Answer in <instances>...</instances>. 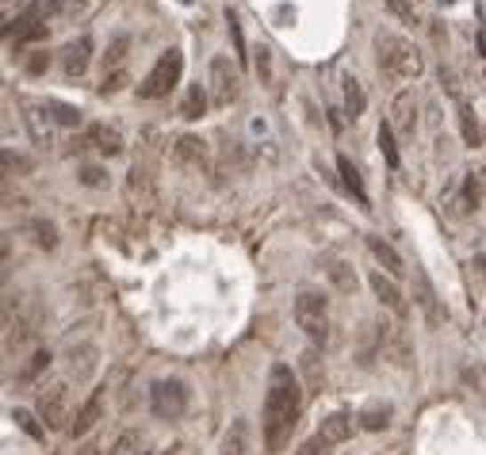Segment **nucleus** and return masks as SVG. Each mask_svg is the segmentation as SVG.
Returning <instances> with one entry per match:
<instances>
[{
	"mask_svg": "<svg viewBox=\"0 0 486 455\" xmlns=\"http://www.w3.org/2000/svg\"><path fill=\"white\" fill-rule=\"evenodd\" d=\"M299 413H303V387L296 371L288 363H276L268 371V395H264V417H261V428H264V448L268 451H284L291 433L299 425Z\"/></svg>",
	"mask_w": 486,
	"mask_h": 455,
	"instance_id": "1",
	"label": "nucleus"
},
{
	"mask_svg": "<svg viewBox=\"0 0 486 455\" xmlns=\"http://www.w3.org/2000/svg\"><path fill=\"white\" fill-rule=\"evenodd\" d=\"M376 58H379V69L391 73L394 81H417L425 61H421L417 46L402 35H391V31H379L376 35Z\"/></svg>",
	"mask_w": 486,
	"mask_h": 455,
	"instance_id": "2",
	"label": "nucleus"
},
{
	"mask_svg": "<svg viewBox=\"0 0 486 455\" xmlns=\"http://www.w3.org/2000/svg\"><path fill=\"white\" fill-rule=\"evenodd\" d=\"M181 73H184V54L176 46H169L165 54L153 61V69L142 77V84H138V96L142 100H161L169 96L176 84H181Z\"/></svg>",
	"mask_w": 486,
	"mask_h": 455,
	"instance_id": "3",
	"label": "nucleus"
},
{
	"mask_svg": "<svg viewBox=\"0 0 486 455\" xmlns=\"http://www.w3.org/2000/svg\"><path fill=\"white\" fill-rule=\"evenodd\" d=\"M296 322H299V330L314 340V345H326V340H329V307H326L322 295H314V291H299Z\"/></svg>",
	"mask_w": 486,
	"mask_h": 455,
	"instance_id": "4",
	"label": "nucleus"
},
{
	"mask_svg": "<svg viewBox=\"0 0 486 455\" xmlns=\"http://www.w3.org/2000/svg\"><path fill=\"white\" fill-rule=\"evenodd\" d=\"M188 402H191V390H188L184 379H161V383H153V390H150V410L158 417H165V421L184 417Z\"/></svg>",
	"mask_w": 486,
	"mask_h": 455,
	"instance_id": "5",
	"label": "nucleus"
},
{
	"mask_svg": "<svg viewBox=\"0 0 486 455\" xmlns=\"http://www.w3.org/2000/svg\"><path fill=\"white\" fill-rule=\"evenodd\" d=\"M238 96H241V66L219 54L211 61V100L219 108H230Z\"/></svg>",
	"mask_w": 486,
	"mask_h": 455,
	"instance_id": "6",
	"label": "nucleus"
},
{
	"mask_svg": "<svg viewBox=\"0 0 486 455\" xmlns=\"http://www.w3.org/2000/svg\"><path fill=\"white\" fill-rule=\"evenodd\" d=\"M38 421L46 428H66L69 425V390L66 383H50L38 390Z\"/></svg>",
	"mask_w": 486,
	"mask_h": 455,
	"instance_id": "7",
	"label": "nucleus"
},
{
	"mask_svg": "<svg viewBox=\"0 0 486 455\" xmlns=\"http://www.w3.org/2000/svg\"><path fill=\"white\" fill-rule=\"evenodd\" d=\"M414 307L425 314V322L437 330V325H444L449 322V310L441 307V299H437V291H433V283H429V275L421 272V268H414Z\"/></svg>",
	"mask_w": 486,
	"mask_h": 455,
	"instance_id": "8",
	"label": "nucleus"
},
{
	"mask_svg": "<svg viewBox=\"0 0 486 455\" xmlns=\"http://www.w3.org/2000/svg\"><path fill=\"white\" fill-rule=\"evenodd\" d=\"M104 398H108V387H96L93 395H88V402L81 410H77V417H73V436H88L93 428L100 425V417H104Z\"/></svg>",
	"mask_w": 486,
	"mask_h": 455,
	"instance_id": "9",
	"label": "nucleus"
},
{
	"mask_svg": "<svg viewBox=\"0 0 486 455\" xmlns=\"http://www.w3.org/2000/svg\"><path fill=\"white\" fill-rule=\"evenodd\" d=\"M368 283H372V291H376V299L387 307L391 314H399V318H406V299H402V291H399V283L391 280V275H383V268H376L372 275H368Z\"/></svg>",
	"mask_w": 486,
	"mask_h": 455,
	"instance_id": "10",
	"label": "nucleus"
},
{
	"mask_svg": "<svg viewBox=\"0 0 486 455\" xmlns=\"http://www.w3.org/2000/svg\"><path fill=\"white\" fill-rule=\"evenodd\" d=\"M173 161L176 165H184V169H203L207 165V142L203 138H176V146H173Z\"/></svg>",
	"mask_w": 486,
	"mask_h": 455,
	"instance_id": "11",
	"label": "nucleus"
},
{
	"mask_svg": "<svg viewBox=\"0 0 486 455\" xmlns=\"http://www.w3.org/2000/svg\"><path fill=\"white\" fill-rule=\"evenodd\" d=\"M77 146H93V149H100L104 157H115V154H123V134L115 131V126H88V134L81 138Z\"/></svg>",
	"mask_w": 486,
	"mask_h": 455,
	"instance_id": "12",
	"label": "nucleus"
},
{
	"mask_svg": "<svg viewBox=\"0 0 486 455\" xmlns=\"http://www.w3.org/2000/svg\"><path fill=\"white\" fill-rule=\"evenodd\" d=\"M88 61H93V39L81 35V39H73L66 50H61V66H66V77H81L88 69Z\"/></svg>",
	"mask_w": 486,
	"mask_h": 455,
	"instance_id": "13",
	"label": "nucleus"
},
{
	"mask_svg": "<svg viewBox=\"0 0 486 455\" xmlns=\"http://www.w3.org/2000/svg\"><path fill=\"white\" fill-rule=\"evenodd\" d=\"M391 126H394V131H402V134H414V126H417V96H414V92L394 96V104H391Z\"/></svg>",
	"mask_w": 486,
	"mask_h": 455,
	"instance_id": "14",
	"label": "nucleus"
},
{
	"mask_svg": "<svg viewBox=\"0 0 486 455\" xmlns=\"http://www.w3.org/2000/svg\"><path fill=\"white\" fill-rule=\"evenodd\" d=\"M368 249H372L376 264H379V268L391 275V280H399V275L406 272L402 257H399V252H394V245H387V242H383V237H368Z\"/></svg>",
	"mask_w": 486,
	"mask_h": 455,
	"instance_id": "15",
	"label": "nucleus"
},
{
	"mask_svg": "<svg viewBox=\"0 0 486 455\" xmlns=\"http://www.w3.org/2000/svg\"><path fill=\"white\" fill-rule=\"evenodd\" d=\"M318 436H322L329 448L344 444V440L352 436V417H349V413H329L326 421H322V428H318Z\"/></svg>",
	"mask_w": 486,
	"mask_h": 455,
	"instance_id": "16",
	"label": "nucleus"
},
{
	"mask_svg": "<svg viewBox=\"0 0 486 455\" xmlns=\"http://www.w3.org/2000/svg\"><path fill=\"white\" fill-rule=\"evenodd\" d=\"M219 455H249V421H238L223 433V444H219Z\"/></svg>",
	"mask_w": 486,
	"mask_h": 455,
	"instance_id": "17",
	"label": "nucleus"
},
{
	"mask_svg": "<svg viewBox=\"0 0 486 455\" xmlns=\"http://www.w3.org/2000/svg\"><path fill=\"white\" fill-rule=\"evenodd\" d=\"M126 58H131V35H115L104 50V77L108 73H123L126 69Z\"/></svg>",
	"mask_w": 486,
	"mask_h": 455,
	"instance_id": "18",
	"label": "nucleus"
},
{
	"mask_svg": "<svg viewBox=\"0 0 486 455\" xmlns=\"http://www.w3.org/2000/svg\"><path fill=\"white\" fill-rule=\"evenodd\" d=\"M344 119H360L364 116V88H360V81L352 77V73H344Z\"/></svg>",
	"mask_w": 486,
	"mask_h": 455,
	"instance_id": "19",
	"label": "nucleus"
},
{
	"mask_svg": "<svg viewBox=\"0 0 486 455\" xmlns=\"http://www.w3.org/2000/svg\"><path fill=\"white\" fill-rule=\"evenodd\" d=\"M337 169H341V176H344V188H349V192L356 196V204H360V207H368V192H364V180H360V169H356L352 165V161L349 157H337Z\"/></svg>",
	"mask_w": 486,
	"mask_h": 455,
	"instance_id": "20",
	"label": "nucleus"
},
{
	"mask_svg": "<svg viewBox=\"0 0 486 455\" xmlns=\"http://www.w3.org/2000/svg\"><path fill=\"white\" fill-rule=\"evenodd\" d=\"M108 455H150V444H146L142 433H134V428H131V433H123L119 440H115Z\"/></svg>",
	"mask_w": 486,
	"mask_h": 455,
	"instance_id": "21",
	"label": "nucleus"
},
{
	"mask_svg": "<svg viewBox=\"0 0 486 455\" xmlns=\"http://www.w3.org/2000/svg\"><path fill=\"white\" fill-rule=\"evenodd\" d=\"M28 230L35 234V245H38V249H54V245H58V226L50 222V219H31Z\"/></svg>",
	"mask_w": 486,
	"mask_h": 455,
	"instance_id": "22",
	"label": "nucleus"
},
{
	"mask_svg": "<svg viewBox=\"0 0 486 455\" xmlns=\"http://www.w3.org/2000/svg\"><path fill=\"white\" fill-rule=\"evenodd\" d=\"M376 142H379V149H383V161H387L391 169H399V146H394V126H391V123H379Z\"/></svg>",
	"mask_w": 486,
	"mask_h": 455,
	"instance_id": "23",
	"label": "nucleus"
},
{
	"mask_svg": "<svg viewBox=\"0 0 486 455\" xmlns=\"http://www.w3.org/2000/svg\"><path fill=\"white\" fill-rule=\"evenodd\" d=\"M203 108H207V92H203V84H191L188 96H184V104H181V116L184 119H199Z\"/></svg>",
	"mask_w": 486,
	"mask_h": 455,
	"instance_id": "24",
	"label": "nucleus"
},
{
	"mask_svg": "<svg viewBox=\"0 0 486 455\" xmlns=\"http://www.w3.org/2000/svg\"><path fill=\"white\" fill-rule=\"evenodd\" d=\"M368 433H379V428H387L391 425V406H368L360 417H356Z\"/></svg>",
	"mask_w": 486,
	"mask_h": 455,
	"instance_id": "25",
	"label": "nucleus"
},
{
	"mask_svg": "<svg viewBox=\"0 0 486 455\" xmlns=\"http://www.w3.org/2000/svg\"><path fill=\"white\" fill-rule=\"evenodd\" d=\"M303 371H306V387L311 390H322L326 383V371H322V363H318V352H303Z\"/></svg>",
	"mask_w": 486,
	"mask_h": 455,
	"instance_id": "26",
	"label": "nucleus"
},
{
	"mask_svg": "<svg viewBox=\"0 0 486 455\" xmlns=\"http://www.w3.org/2000/svg\"><path fill=\"white\" fill-rule=\"evenodd\" d=\"M50 360H54V356H50V352H46V348H38V352H31V360H28V363H23V371H20V383H31V379H35V375H43V371L50 368Z\"/></svg>",
	"mask_w": 486,
	"mask_h": 455,
	"instance_id": "27",
	"label": "nucleus"
},
{
	"mask_svg": "<svg viewBox=\"0 0 486 455\" xmlns=\"http://www.w3.org/2000/svg\"><path fill=\"white\" fill-rule=\"evenodd\" d=\"M459 131H464V142H467V146H479L475 111H471V104H464V100H459Z\"/></svg>",
	"mask_w": 486,
	"mask_h": 455,
	"instance_id": "28",
	"label": "nucleus"
},
{
	"mask_svg": "<svg viewBox=\"0 0 486 455\" xmlns=\"http://www.w3.org/2000/svg\"><path fill=\"white\" fill-rule=\"evenodd\" d=\"M88 8V0H46V16H81V12Z\"/></svg>",
	"mask_w": 486,
	"mask_h": 455,
	"instance_id": "29",
	"label": "nucleus"
},
{
	"mask_svg": "<svg viewBox=\"0 0 486 455\" xmlns=\"http://www.w3.org/2000/svg\"><path fill=\"white\" fill-rule=\"evenodd\" d=\"M12 421H16L31 440H43V436H46V425H38V417L28 413V410H12Z\"/></svg>",
	"mask_w": 486,
	"mask_h": 455,
	"instance_id": "30",
	"label": "nucleus"
},
{
	"mask_svg": "<svg viewBox=\"0 0 486 455\" xmlns=\"http://www.w3.org/2000/svg\"><path fill=\"white\" fill-rule=\"evenodd\" d=\"M226 28H230V39H234L238 66H246V39H241V23H238V12H226Z\"/></svg>",
	"mask_w": 486,
	"mask_h": 455,
	"instance_id": "31",
	"label": "nucleus"
},
{
	"mask_svg": "<svg viewBox=\"0 0 486 455\" xmlns=\"http://www.w3.org/2000/svg\"><path fill=\"white\" fill-rule=\"evenodd\" d=\"M46 108L54 111V119H58L61 126H81V111H77V108H69V104H58V100H50Z\"/></svg>",
	"mask_w": 486,
	"mask_h": 455,
	"instance_id": "32",
	"label": "nucleus"
},
{
	"mask_svg": "<svg viewBox=\"0 0 486 455\" xmlns=\"http://www.w3.org/2000/svg\"><path fill=\"white\" fill-rule=\"evenodd\" d=\"M329 280H334L341 291H356V272L349 268V264H334V268H329Z\"/></svg>",
	"mask_w": 486,
	"mask_h": 455,
	"instance_id": "33",
	"label": "nucleus"
},
{
	"mask_svg": "<svg viewBox=\"0 0 486 455\" xmlns=\"http://www.w3.org/2000/svg\"><path fill=\"white\" fill-rule=\"evenodd\" d=\"M126 84H131V77H126V69H123V73H108L104 84H100V96H115V92H123Z\"/></svg>",
	"mask_w": 486,
	"mask_h": 455,
	"instance_id": "34",
	"label": "nucleus"
},
{
	"mask_svg": "<svg viewBox=\"0 0 486 455\" xmlns=\"http://www.w3.org/2000/svg\"><path fill=\"white\" fill-rule=\"evenodd\" d=\"M81 184H85V188H104V184H108V172L100 169V165H85V169H81Z\"/></svg>",
	"mask_w": 486,
	"mask_h": 455,
	"instance_id": "35",
	"label": "nucleus"
},
{
	"mask_svg": "<svg viewBox=\"0 0 486 455\" xmlns=\"http://www.w3.org/2000/svg\"><path fill=\"white\" fill-rule=\"evenodd\" d=\"M387 8H391L399 20H406V23H417V12H414L410 0H387Z\"/></svg>",
	"mask_w": 486,
	"mask_h": 455,
	"instance_id": "36",
	"label": "nucleus"
},
{
	"mask_svg": "<svg viewBox=\"0 0 486 455\" xmlns=\"http://www.w3.org/2000/svg\"><path fill=\"white\" fill-rule=\"evenodd\" d=\"M23 66H28L31 77H38V73H46V66H50V54H46V50H35V54H31L28 61H23Z\"/></svg>",
	"mask_w": 486,
	"mask_h": 455,
	"instance_id": "37",
	"label": "nucleus"
},
{
	"mask_svg": "<svg viewBox=\"0 0 486 455\" xmlns=\"http://www.w3.org/2000/svg\"><path fill=\"white\" fill-rule=\"evenodd\" d=\"M299 455H329V444H326L322 436H311V440H306V444L299 448Z\"/></svg>",
	"mask_w": 486,
	"mask_h": 455,
	"instance_id": "38",
	"label": "nucleus"
},
{
	"mask_svg": "<svg viewBox=\"0 0 486 455\" xmlns=\"http://www.w3.org/2000/svg\"><path fill=\"white\" fill-rule=\"evenodd\" d=\"M77 455H100V444H96V440H88L85 448H77Z\"/></svg>",
	"mask_w": 486,
	"mask_h": 455,
	"instance_id": "39",
	"label": "nucleus"
},
{
	"mask_svg": "<svg viewBox=\"0 0 486 455\" xmlns=\"http://www.w3.org/2000/svg\"><path fill=\"white\" fill-rule=\"evenodd\" d=\"M257 73H264V77H268V50L261 46V58H257Z\"/></svg>",
	"mask_w": 486,
	"mask_h": 455,
	"instance_id": "40",
	"label": "nucleus"
},
{
	"mask_svg": "<svg viewBox=\"0 0 486 455\" xmlns=\"http://www.w3.org/2000/svg\"><path fill=\"white\" fill-rule=\"evenodd\" d=\"M475 268L482 272V280H486V257H475Z\"/></svg>",
	"mask_w": 486,
	"mask_h": 455,
	"instance_id": "41",
	"label": "nucleus"
},
{
	"mask_svg": "<svg viewBox=\"0 0 486 455\" xmlns=\"http://www.w3.org/2000/svg\"><path fill=\"white\" fill-rule=\"evenodd\" d=\"M479 50H482V58H486V35H479Z\"/></svg>",
	"mask_w": 486,
	"mask_h": 455,
	"instance_id": "42",
	"label": "nucleus"
}]
</instances>
